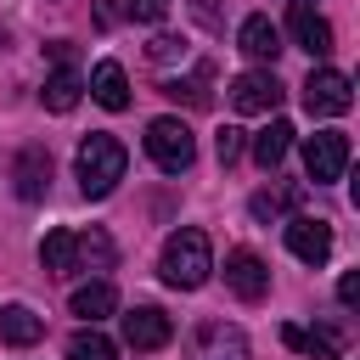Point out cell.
I'll return each mask as SVG.
<instances>
[{
    "instance_id": "2",
    "label": "cell",
    "mask_w": 360,
    "mask_h": 360,
    "mask_svg": "<svg viewBox=\"0 0 360 360\" xmlns=\"http://www.w3.org/2000/svg\"><path fill=\"white\" fill-rule=\"evenodd\" d=\"M129 169V152L112 135H84L79 141V191L84 197H107Z\"/></svg>"
},
{
    "instance_id": "5",
    "label": "cell",
    "mask_w": 360,
    "mask_h": 360,
    "mask_svg": "<svg viewBox=\"0 0 360 360\" xmlns=\"http://www.w3.org/2000/svg\"><path fill=\"white\" fill-rule=\"evenodd\" d=\"M304 169H309L315 186L338 180V174L349 169V135H343V129H315V135L304 141Z\"/></svg>"
},
{
    "instance_id": "17",
    "label": "cell",
    "mask_w": 360,
    "mask_h": 360,
    "mask_svg": "<svg viewBox=\"0 0 360 360\" xmlns=\"http://www.w3.org/2000/svg\"><path fill=\"white\" fill-rule=\"evenodd\" d=\"M287 146H292V124H287V118H270V124L253 135V163H259V169H276V163L287 158Z\"/></svg>"
},
{
    "instance_id": "3",
    "label": "cell",
    "mask_w": 360,
    "mask_h": 360,
    "mask_svg": "<svg viewBox=\"0 0 360 360\" xmlns=\"http://www.w3.org/2000/svg\"><path fill=\"white\" fill-rule=\"evenodd\" d=\"M146 152H152V163H158L163 174H180V169H191L197 141H191V129H186L180 118H152V124H146Z\"/></svg>"
},
{
    "instance_id": "29",
    "label": "cell",
    "mask_w": 360,
    "mask_h": 360,
    "mask_svg": "<svg viewBox=\"0 0 360 360\" xmlns=\"http://www.w3.org/2000/svg\"><path fill=\"white\" fill-rule=\"evenodd\" d=\"M96 22H101V28L118 22V0H101V6H96Z\"/></svg>"
},
{
    "instance_id": "26",
    "label": "cell",
    "mask_w": 360,
    "mask_h": 360,
    "mask_svg": "<svg viewBox=\"0 0 360 360\" xmlns=\"http://www.w3.org/2000/svg\"><path fill=\"white\" fill-rule=\"evenodd\" d=\"M146 56H152V62H169V56H186V39H174V34H158V39L146 45Z\"/></svg>"
},
{
    "instance_id": "10",
    "label": "cell",
    "mask_w": 360,
    "mask_h": 360,
    "mask_svg": "<svg viewBox=\"0 0 360 360\" xmlns=\"http://www.w3.org/2000/svg\"><path fill=\"white\" fill-rule=\"evenodd\" d=\"M174 338V326H169V315L158 309V304H135L129 315H124V343L129 349H163Z\"/></svg>"
},
{
    "instance_id": "19",
    "label": "cell",
    "mask_w": 360,
    "mask_h": 360,
    "mask_svg": "<svg viewBox=\"0 0 360 360\" xmlns=\"http://www.w3.org/2000/svg\"><path fill=\"white\" fill-rule=\"evenodd\" d=\"M39 259H45L51 276H73V270H79V236H73V231H51V236L39 242Z\"/></svg>"
},
{
    "instance_id": "12",
    "label": "cell",
    "mask_w": 360,
    "mask_h": 360,
    "mask_svg": "<svg viewBox=\"0 0 360 360\" xmlns=\"http://www.w3.org/2000/svg\"><path fill=\"white\" fill-rule=\"evenodd\" d=\"M287 28H292V39H298V51H309V56H326L332 51V22L326 17H315V6H292V17H287Z\"/></svg>"
},
{
    "instance_id": "22",
    "label": "cell",
    "mask_w": 360,
    "mask_h": 360,
    "mask_svg": "<svg viewBox=\"0 0 360 360\" xmlns=\"http://www.w3.org/2000/svg\"><path fill=\"white\" fill-rule=\"evenodd\" d=\"M208 73H214V68L202 62V68H197V79H169V84H163V96H174V101L186 96L191 107H208V90H202V84H208Z\"/></svg>"
},
{
    "instance_id": "11",
    "label": "cell",
    "mask_w": 360,
    "mask_h": 360,
    "mask_svg": "<svg viewBox=\"0 0 360 360\" xmlns=\"http://www.w3.org/2000/svg\"><path fill=\"white\" fill-rule=\"evenodd\" d=\"M11 180H17V197L22 202H39L45 186H51V152L45 146H22L17 163H11Z\"/></svg>"
},
{
    "instance_id": "24",
    "label": "cell",
    "mask_w": 360,
    "mask_h": 360,
    "mask_svg": "<svg viewBox=\"0 0 360 360\" xmlns=\"http://www.w3.org/2000/svg\"><path fill=\"white\" fill-rule=\"evenodd\" d=\"M79 259L96 264V270H107V264H112V242H107V231H84V236H79Z\"/></svg>"
},
{
    "instance_id": "18",
    "label": "cell",
    "mask_w": 360,
    "mask_h": 360,
    "mask_svg": "<svg viewBox=\"0 0 360 360\" xmlns=\"http://www.w3.org/2000/svg\"><path fill=\"white\" fill-rule=\"evenodd\" d=\"M79 96H84V79H79L73 68H56V73L45 79V90H39V101H45L51 112H73Z\"/></svg>"
},
{
    "instance_id": "4",
    "label": "cell",
    "mask_w": 360,
    "mask_h": 360,
    "mask_svg": "<svg viewBox=\"0 0 360 360\" xmlns=\"http://www.w3.org/2000/svg\"><path fill=\"white\" fill-rule=\"evenodd\" d=\"M304 107H309L315 118H343V112L354 107L349 73H338V68H315V73L304 79Z\"/></svg>"
},
{
    "instance_id": "1",
    "label": "cell",
    "mask_w": 360,
    "mask_h": 360,
    "mask_svg": "<svg viewBox=\"0 0 360 360\" xmlns=\"http://www.w3.org/2000/svg\"><path fill=\"white\" fill-rule=\"evenodd\" d=\"M158 270H163V281H169V287H180V292H191V287H202V281H208V270H214V253H208V236H202L197 225H186V231H174V236L163 242V259H158Z\"/></svg>"
},
{
    "instance_id": "6",
    "label": "cell",
    "mask_w": 360,
    "mask_h": 360,
    "mask_svg": "<svg viewBox=\"0 0 360 360\" xmlns=\"http://www.w3.org/2000/svg\"><path fill=\"white\" fill-rule=\"evenodd\" d=\"M191 360H253V354H248L242 326H231V321H202V326L191 332Z\"/></svg>"
},
{
    "instance_id": "23",
    "label": "cell",
    "mask_w": 360,
    "mask_h": 360,
    "mask_svg": "<svg viewBox=\"0 0 360 360\" xmlns=\"http://www.w3.org/2000/svg\"><path fill=\"white\" fill-rule=\"evenodd\" d=\"M298 202V186H281V191H259L253 197V219H276L281 208H292Z\"/></svg>"
},
{
    "instance_id": "25",
    "label": "cell",
    "mask_w": 360,
    "mask_h": 360,
    "mask_svg": "<svg viewBox=\"0 0 360 360\" xmlns=\"http://www.w3.org/2000/svg\"><path fill=\"white\" fill-rule=\"evenodd\" d=\"M214 152H219V163H236V158H242V129L225 124V129L214 135Z\"/></svg>"
},
{
    "instance_id": "27",
    "label": "cell",
    "mask_w": 360,
    "mask_h": 360,
    "mask_svg": "<svg viewBox=\"0 0 360 360\" xmlns=\"http://www.w3.org/2000/svg\"><path fill=\"white\" fill-rule=\"evenodd\" d=\"M129 17L135 22H163L169 17V0H129Z\"/></svg>"
},
{
    "instance_id": "28",
    "label": "cell",
    "mask_w": 360,
    "mask_h": 360,
    "mask_svg": "<svg viewBox=\"0 0 360 360\" xmlns=\"http://www.w3.org/2000/svg\"><path fill=\"white\" fill-rule=\"evenodd\" d=\"M338 298H343V309H354V304H360V276H354V270L338 281Z\"/></svg>"
},
{
    "instance_id": "8",
    "label": "cell",
    "mask_w": 360,
    "mask_h": 360,
    "mask_svg": "<svg viewBox=\"0 0 360 360\" xmlns=\"http://www.w3.org/2000/svg\"><path fill=\"white\" fill-rule=\"evenodd\" d=\"M287 248L304 264H326L332 259V225L326 219H309V214H292L287 219Z\"/></svg>"
},
{
    "instance_id": "15",
    "label": "cell",
    "mask_w": 360,
    "mask_h": 360,
    "mask_svg": "<svg viewBox=\"0 0 360 360\" xmlns=\"http://www.w3.org/2000/svg\"><path fill=\"white\" fill-rule=\"evenodd\" d=\"M90 96H96L107 112H124V107H129V79H124V68H118V62H96Z\"/></svg>"
},
{
    "instance_id": "14",
    "label": "cell",
    "mask_w": 360,
    "mask_h": 360,
    "mask_svg": "<svg viewBox=\"0 0 360 360\" xmlns=\"http://www.w3.org/2000/svg\"><path fill=\"white\" fill-rule=\"evenodd\" d=\"M236 45H242V56H253V62H276V51H281V28H276L270 17H248L242 34H236Z\"/></svg>"
},
{
    "instance_id": "16",
    "label": "cell",
    "mask_w": 360,
    "mask_h": 360,
    "mask_svg": "<svg viewBox=\"0 0 360 360\" xmlns=\"http://www.w3.org/2000/svg\"><path fill=\"white\" fill-rule=\"evenodd\" d=\"M0 338H6L11 349H28V343L45 338V321H39L28 304H6V309H0Z\"/></svg>"
},
{
    "instance_id": "9",
    "label": "cell",
    "mask_w": 360,
    "mask_h": 360,
    "mask_svg": "<svg viewBox=\"0 0 360 360\" xmlns=\"http://www.w3.org/2000/svg\"><path fill=\"white\" fill-rule=\"evenodd\" d=\"M231 107L236 112H276L281 107V79L276 73H242V79H231Z\"/></svg>"
},
{
    "instance_id": "21",
    "label": "cell",
    "mask_w": 360,
    "mask_h": 360,
    "mask_svg": "<svg viewBox=\"0 0 360 360\" xmlns=\"http://www.w3.org/2000/svg\"><path fill=\"white\" fill-rule=\"evenodd\" d=\"M68 360H118V343L90 326V332H73L68 338Z\"/></svg>"
},
{
    "instance_id": "7",
    "label": "cell",
    "mask_w": 360,
    "mask_h": 360,
    "mask_svg": "<svg viewBox=\"0 0 360 360\" xmlns=\"http://www.w3.org/2000/svg\"><path fill=\"white\" fill-rule=\"evenodd\" d=\"M225 281H231V292L248 298V304H259V298L270 292V270H264V259H259L253 248H231V253H225Z\"/></svg>"
},
{
    "instance_id": "20",
    "label": "cell",
    "mask_w": 360,
    "mask_h": 360,
    "mask_svg": "<svg viewBox=\"0 0 360 360\" xmlns=\"http://www.w3.org/2000/svg\"><path fill=\"white\" fill-rule=\"evenodd\" d=\"M112 309H118L112 281H90V287H79V292H73V315H79V321H90V326H96L101 315H112Z\"/></svg>"
},
{
    "instance_id": "13",
    "label": "cell",
    "mask_w": 360,
    "mask_h": 360,
    "mask_svg": "<svg viewBox=\"0 0 360 360\" xmlns=\"http://www.w3.org/2000/svg\"><path fill=\"white\" fill-rule=\"evenodd\" d=\"M281 343L298 349V354H309V360H338V354H343V332H338V326H315V332L281 326Z\"/></svg>"
}]
</instances>
